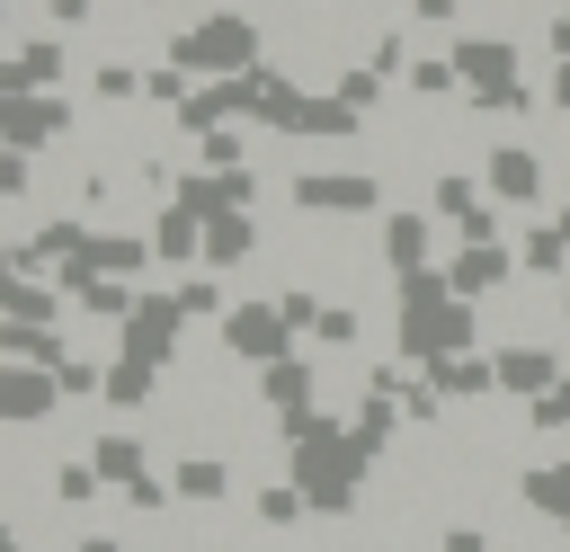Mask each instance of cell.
Listing matches in <instances>:
<instances>
[{"label": "cell", "instance_id": "cell-9", "mask_svg": "<svg viewBox=\"0 0 570 552\" xmlns=\"http://www.w3.org/2000/svg\"><path fill=\"white\" fill-rule=\"evenodd\" d=\"M525 267H517V249L508 240H454V258H445V285L463 294V303H490V294H508Z\"/></svg>", "mask_w": 570, "mask_h": 552}, {"label": "cell", "instance_id": "cell-29", "mask_svg": "<svg viewBox=\"0 0 570 552\" xmlns=\"http://www.w3.org/2000/svg\"><path fill=\"white\" fill-rule=\"evenodd\" d=\"M196 169H249V142H240L232 125H214V134L196 142Z\"/></svg>", "mask_w": 570, "mask_h": 552}, {"label": "cell", "instance_id": "cell-4", "mask_svg": "<svg viewBox=\"0 0 570 552\" xmlns=\"http://www.w3.org/2000/svg\"><path fill=\"white\" fill-rule=\"evenodd\" d=\"M285 205H294L303 223L374 214V205H383V169H294V178H285Z\"/></svg>", "mask_w": 570, "mask_h": 552}, {"label": "cell", "instance_id": "cell-21", "mask_svg": "<svg viewBox=\"0 0 570 552\" xmlns=\"http://www.w3.org/2000/svg\"><path fill=\"white\" fill-rule=\"evenodd\" d=\"M98 401H107L116 418H125V410H151V401H160V365H142V356H107V392H98Z\"/></svg>", "mask_w": 570, "mask_h": 552}, {"label": "cell", "instance_id": "cell-36", "mask_svg": "<svg viewBox=\"0 0 570 552\" xmlns=\"http://www.w3.org/2000/svg\"><path fill=\"white\" fill-rule=\"evenodd\" d=\"M552 312H561V329H570V276H561V285H552Z\"/></svg>", "mask_w": 570, "mask_h": 552}, {"label": "cell", "instance_id": "cell-22", "mask_svg": "<svg viewBox=\"0 0 570 552\" xmlns=\"http://www.w3.org/2000/svg\"><path fill=\"white\" fill-rule=\"evenodd\" d=\"M249 516H258V534H294L312 516V499H303V481H258L249 490Z\"/></svg>", "mask_w": 570, "mask_h": 552}, {"label": "cell", "instance_id": "cell-18", "mask_svg": "<svg viewBox=\"0 0 570 552\" xmlns=\"http://www.w3.org/2000/svg\"><path fill=\"white\" fill-rule=\"evenodd\" d=\"M436 392H445V410H463V401H490L499 392V365L490 356H436V365H419Z\"/></svg>", "mask_w": 570, "mask_h": 552}, {"label": "cell", "instance_id": "cell-17", "mask_svg": "<svg viewBox=\"0 0 570 552\" xmlns=\"http://www.w3.org/2000/svg\"><path fill=\"white\" fill-rule=\"evenodd\" d=\"M258 240H267V223H258V214H214V223H205V267H214V276H232V267H249V258H258Z\"/></svg>", "mask_w": 570, "mask_h": 552}, {"label": "cell", "instance_id": "cell-35", "mask_svg": "<svg viewBox=\"0 0 570 552\" xmlns=\"http://www.w3.org/2000/svg\"><path fill=\"white\" fill-rule=\"evenodd\" d=\"M543 107H552V116H570V62H552V71H543Z\"/></svg>", "mask_w": 570, "mask_h": 552}, {"label": "cell", "instance_id": "cell-27", "mask_svg": "<svg viewBox=\"0 0 570 552\" xmlns=\"http://www.w3.org/2000/svg\"><path fill=\"white\" fill-rule=\"evenodd\" d=\"M178 303H187V321H223V312H232V294H223V276H214V267H205V276H187V285H178Z\"/></svg>", "mask_w": 570, "mask_h": 552}, {"label": "cell", "instance_id": "cell-1", "mask_svg": "<svg viewBox=\"0 0 570 552\" xmlns=\"http://www.w3.org/2000/svg\"><path fill=\"white\" fill-rule=\"evenodd\" d=\"M472 338H481V303H463V294L445 285V267L392 276V347H401V365L472 356Z\"/></svg>", "mask_w": 570, "mask_h": 552}, {"label": "cell", "instance_id": "cell-20", "mask_svg": "<svg viewBox=\"0 0 570 552\" xmlns=\"http://www.w3.org/2000/svg\"><path fill=\"white\" fill-rule=\"evenodd\" d=\"M0 312H9V321H36V329H53V321L71 312V294H62V285H45V276H9V285H0Z\"/></svg>", "mask_w": 570, "mask_h": 552}, {"label": "cell", "instance_id": "cell-12", "mask_svg": "<svg viewBox=\"0 0 570 552\" xmlns=\"http://www.w3.org/2000/svg\"><path fill=\"white\" fill-rule=\"evenodd\" d=\"M71 71V53H62V36H36V27H18V45H9V62H0V98H27V89H53Z\"/></svg>", "mask_w": 570, "mask_h": 552}, {"label": "cell", "instance_id": "cell-13", "mask_svg": "<svg viewBox=\"0 0 570 552\" xmlns=\"http://www.w3.org/2000/svg\"><path fill=\"white\" fill-rule=\"evenodd\" d=\"M258 410L267 418H294V410H321V356H276V365H258Z\"/></svg>", "mask_w": 570, "mask_h": 552}, {"label": "cell", "instance_id": "cell-15", "mask_svg": "<svg viewBox=\"0 0 570 552\" xmlns=\"http://www.w3.org/2000/svg\"><path fill=\"white\" fill-rule=\"evenodd\" d=\"M169 490H178V507H223V499H232V454L187 445V454H178V472H169Z\"/></svg>", "mask_w": 570, "mask_h": 552}, {"label": "cell", "instance_id": "cell-38", "mask_svg": "<svg viewBox=\"0 0 570 552\" xmlns=\"http://www.w3.org/2000/svg\"><path fill=\"white\" fill-rule=\"evenodd\" d=\"M561 223H570V205H561Z\"/></svg>", "mask_w": 570, "mask_h": 552}, {"label": "cell", "instance_id": "cell-5", "mask_svg": "<svg viewBox=\"0 0 570 552\" xmlns=\"http://www.w3.org/2000/svg\"><path fill=\"white\" fill-rule=\"evenodd\" d=\"M187 329H196V321H187V303L142 285V303L116 321V356H142V365H160V374H169V365H187Z\"/></svg>", "mask_w": 570, "mask_h": 552}, {"label": "cell", "instance_id": "cell-32", "mask_svg": "<svg viewBox=\"0 0 570 552\" xmlns=\"http://www.w3.org/2000/svg\"><path fill=\"white\" fill-rule=\"evenodd\" d=\"M365 62H374V71H383V80H392V71H410V62H419V53H410V36H401V27H383V36H374V53H365Z\"/></svg>", "mask_w": 570, "mask_h": 552}, {"label": "cell", "instance_id": "cell-16", "mask_svg": "<svg viewBox=\"0 0 570 552\" xmlns=\"http://www.w3.org/2000/svg\"><path fill=\"white\" fill-rule=\"evenodd\" d=\"M517 499L552 525V534H570V454H552V463H525L517 472Z\"/></svg>", "mask_w": 570, "mask_h": 552}, {"label": "cell", "instance_id": "cell-37", "mask_svg": "<svg viewBox=\"0 0 570 552\" xmlns=\"http://www.w3.org/2000/svg\"><path fill=\"white\" fill-rule=\"evenodd\" d=\"M561 205H570V169H561Z\"/></svg>", "mask_w": 570, "mask_h": 552}, {"label": "cell", "instance_id": "cell-3", "mask_svg": "<svg viewBox=\"0 0 570 552\" xmlns=\"http://www.w3.org/2000/svg\"><path fill=\"white\" fill-rule=\"evenodd\" d=\"M214 338H223V356H240V365L258 374V365L294 356V338H303V329H294V312H285L276 294H240V303L214 321Z\"/></svg>", "mask_w": 570, "mask_h": 552}, {"label": "cell", "instance_id": "cell-31", "mask_svg": "<svg viewBox=\"0 0 570 552\" xmlns=\"http://www.w3.org/2000/svg\"><path fill=\"white\" fill-rule=\"evenodd\" d=\"M0 196H9V205L36 196V151H0Z\"/></svg>", "mask_w": 570, "mask_h": 552}, {"label": "cell", "instance_id": "cell-26", "mask_svg": "<svg viewBox=\"0 0 570 552\" xmlns=\"http://www.w3.org/2000/svg\"><path fill=\"white\" fill-rule=\"evenodd\" d=\"M89 98H98V107H134V98H142V71H134V62H98V71H89Z\"/></svg>", "mask_w": 570, "mask_h": 552}, {"label": "cell", "instance_id": "cell-34", "mask_svg": "<svg viewBox=\"0 0 570 552\" xmlns=\"http://www.w3.org/2000/svg\"><path fill=\"white\" fill-rule=\"evenodd\" d=\"M410 18H419V27H454V18H463V0H410Z\"/></svg>", "mask_w": 570, "mask_h": 552}, {"label": "cell", "instance_id": "cell-30", "mask_svg": "<svg viewBox=\"0 0 570 552\" xmlns=\"http://www.w3.org/2000/svg\"><path fill=\"white\" fill-rule=\"evenodd\" d=\"M436 552H499V534L472 525V516H445V525H436Z\"/></svg>", "mask_w": 570, "mask_h": 552}, {"label": "cell", "instance_id": "cell-2", "mask_svg": "<svg viewBox=\"0 0 570 552\" xmlns=\"http://www.w3.org/2000/svg\"><path fill=\"white\" fill-rule=\"evenodd\" d=\"M258 53H267V36L249 9H205L169 36V62H187L196 80H240V71H258Z\"/></svg>", "mask_w": 570, "mask_h": 552}, {"label": "cell", "instance_id": "cell-23", "mask_svg": "<svg viewBox=\"0 0 570 552\" xmlns=\"http://www.w3.org/2000/svg\"><path fill=\"white\" fill-rule=\"evenodd\" d=\"M356 338H365V312H356L347 294H330V303H321V321H312V356H347Z\"/></svg>", "mask_w": 570, "mask_h": 552}, {"label": "cell", "instance_id": "cell-10", "mask_svg": "<svg viewBox=\"0 0 570 552\" xmlns=\"http://www.w3.org/2000/svg\"><path fill=\"white\" fill-rule=\"evenodd\" d=\"M490 365H499V392L508 401H543L570 365H561V347H543V338H499L490 347Z\"/></svg>", "mask_w": 570, "mask_h": 552}, {"label": "cell", "instance_id": "cell-8", "mask_svg": "<svg viewBox=\"0 0 570 552\" xmlns=\"http://www.w3.org/2000/svg\"><path fill=\"white\" fill-rule=\"evenodd\" d=\"M374 258H383V276H419V267H436V214H428V205H392L383 231H374Z\"/></svg>", "mask_w": 570, "mask_h": 552}, {"label": "cell", "instance_id": "cell-14", "mask_svg": "<svg viewBox=\"0 0 570 552\" xmlns=\"http://www.w3.org/2000/svg\"><path fill=\"white\" fill-rule=\"evenodd\" d=\"M89 463H98V472H107V490L125 499V490H142V481H151V436H142V427H98V436H89Z\"/></svg>", "mask_w": 570, "mask_h": 552}, {"label": "cell", "instance_id": "cell-33", "mask_svg": "<svg viewBox=\"0 0 570 552\" xmlns=\"http://www.w3.org/2000/svg\"><path fill=\"white\" fill-rule=\"evenodd\" d=\"M543 45H552V62H570V0L543 9Z\"/></svg>", "mask_w": 570, "mask_h": 552}, {"label": "cell", "instance_id": "cell-25", "mask_svg": "<svg viewBox=\"0 0 570 552\" xmlns=\"http://www.w3.org/2000/svg\"><path fill=\"white\" fill-rule=\"evenodd\" d=\"M53 499H62V507H98V499H107V472H98L89 454H62V463H53Z\"/></svg>", "mask_w": 570, "mask_h": 552}, {"label": "cell", "instance_id": "cell-28", "mask_svg": "<svg viewBox=\"0 0 570 552\" xmlns=\"http://www.w3.org/2000/svg\"><path fill=\"white\" fill-rule=\"evenodd\" d=\"M570 427V374L543 392V401H525V436H561Z\"/></svg>", "mask_w": 570, "mask_h": 552}, {"label": "cell", "instance_id": "cell-7", "mask_svg": "<svg viewBox=\"0 0 570 552\" xmlns=\"http://www.w3.org/2000/svg\"><path fill=\"white\" fill-rule=\"evenodd\" d=\"M481 187H490L508 214H534V205H543V187H552V169H543V151H534V142H490V151H481Z\"/></svg>", "mask_w": 570, "mask_h": 552}, {"label": "cell", "instance_id": "cell-24", "mask_svg": "<svg viewBox=\"0 0 570 552\" xmlns=\"http://www.w3.org/2000/svg\"><path fill=\"white\" fill-rule=\"evenodd\" d=\"M0 356L9 365H62V329H36V321H0Z\"/></svg>", "mask_w": 570, "mask_h": 552}, {"label": "cell", "instance_id": "cell-19", "mask_svg": "<svg viewBox=\"0 0 570 552\" xmlns=\"http://www.w3.org/2000/svg\"><path fill=\"white\" fill-rule=\"evenodd\" d=\"M517 267H525V276H543V285H561V276H570V223H561V214H552V223H525Z\"/></svg>", "mask_w": 570, "mask_h": 552}, {"label": "cell", "instance_id": "cell-6", "mask_svg": "<svg viewBox=\"0 0 570 552\" xmlns=\"http://www.w3.org/2000/svg\"><path fill=\"white\" fill-rule=\"evenodd\" d=\"M80 134V107L53 98V89H27V98H0V151H45V142H71Z\"/></svg>", "mask_w": 570, "mask_h": 552}, {"label": "cell", "instance_id": "cell-11", "mask_svg": "<svg viewBox=\"0 0 570 552\" xmlns=\"http://www.w3.org/2000/svg\"><path fill=\"white\" fill-rule=\"evenodd\" d=\"M53 401H71L53 365H0V418H9L18 436H27V427H45V418H53Z\"/></svg>", "mask_w": 570, "mask_h": 552}]
</instances>
